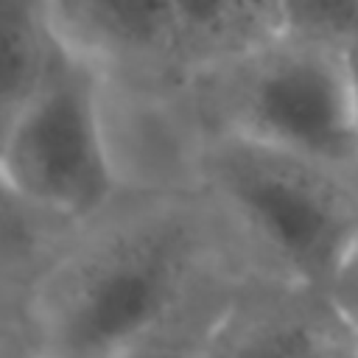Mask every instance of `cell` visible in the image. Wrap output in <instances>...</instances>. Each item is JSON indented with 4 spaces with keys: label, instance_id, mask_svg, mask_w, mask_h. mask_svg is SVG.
Returning <instances> with one entry per match:
<instances>
[{
    "label": "cell",
    "instance_id": "obj_1",
    "mask_svg": "<svg viewBox=\"0 0 358 358\" xmlns=\"http://www.w3.org/2000/svg\"><path fill=\"white\" fill-rule=\"evenodd\" d=\"M249 274L199 187L120 190L76 227L25 310L0 319V355L115 358L218 310Z\"/></svg>",
    "mask_w": 358,
    "mask_h": 358
},
{
    "label": "cell",
    "instance_id": "obj_2",
    "mask_svg": "<svg viewBox=\"0 0 358 358\" xmlns=\"http://www.w3.org/2000/svg\"><path fill=\"white\" fill-rule=\"evenodd\" d=\"M199 190L260 277L330 291L358 238V176L229 131L207 134Z\"/></svg>",
    "mask_w": 358,
    "mask_h": 358
},
{
    "label": "cell",
    "instance_id": "obj_3",
    "mask_svg": "<svg viewBox=\"0 0 358 358\" xmlns=\"http://www.w3.org/2000/svg\"><path fill=\"white\" fill-rule=\"evenodd\" d=\"M210 131L294 151L358 176V109L350 50L277 34L187 84Z\"/></svg>",
    "mask_w": 358,
    "mask_h": 358
},
{
    "label": "cell",
    "instance_id": "obj_4",
    "mask_svg": "<svg viewBox=\"0 0 358 358\" xmlns=\"http://www.w3.org/2000/svg\"><path fill=\"white\" fill-rule=\"evenodd\" d=\"M3 187L73 221L109 207L120 182L101 117V73L62 39L36 92L0 120Z\"/></svg>",
    "mask_w": 358,
    "mask_h": 358
},
{
    "label": "cell",
    "instance_id": "obj_5",
    "mask_svg": "<svg viewBox=\"0 0 358 358\" xmlns=\"http://www.w3.org/2000/svg\"><path fill=\"white\" fill-rule=\"evenodd\" d=\"M358 327L324 288L249 274L213 322L201 358H350Z\"/></svg>",
    "mask_w": 358,
    "mask_h": 358
},
{
    "label": "cell",
    "instance_id": "obj_6",
    "mask_svg": "<svg viewBox=\"0 0 358 358\" xmlns=\"http://www.w3.org/2000/svg\"><path fill=\"white\" fill-rule=\"evenodd\" d=\"M101 117L120 190H193L210 129L187 87L101 76Z\"/></svg>",
    "mask_w": 358,
    "mask_h": 358
},
{
    "label": "cell",
    "instance_id": "obj_7",
    "mask_svg": "<svg viewBox=\"0 0 358 358\" xmlns=\"http://www.w3.org/2000/svg\"><path fill=\"white\" fill-rule=\"evenodd\" d=\"M59 39L103 78L187 87L193 78L171 0H48Z\"/></svg>",
    "mask_w": 358,
    "mask_h": 358
},
{
    "label": "cell",
    "instance_id": "obj_8",
    "mask_svg": "<svg viewBox=\"0 0 358 358\" xmlns=\"http://www.w3.org/2000/svg\"><path fill=\"white\" fill-rule=\"evenodd\" d=\"M11 187H3V224H0V319L17 316L31 302L39 282L67 249L76 227Z\"/></svg>",
    "mask_w": 358,
    "mask_h": 358
},
{
    "label": "cell",
    "instance_id": "obj_9",
    "mask_svg": "<svg viewBox=\"0 0 358 358\" xmlns=\"http://www.w3.org/2000/svg\"><path fill=\"white\" fill-rule=\"evenodd\" d=\"M193 76L282 34L277 0H171Z\"/></svg>",
    "mask_w": 358,
    "mask_h": 358
},
{
    "label": "cell",
    "instance_id": "obj_10",
    "mask_svg": "<svg viewBox=\"0 0 358 358\" xmlns=\"http://www.w3.org/2000/svg\"><path fill=\"white\" fill-rule=\"evenodd\" d=\"M0 39H3L0 120H6L36 92L56 56L59 34L53 28L48 0H0Z\"/></svg>",
    "mask_w": 358,
    "mask_h": 358
},
{
    "label": "cell",
    "instance_id": "obj_11",
    "mask_svg": "<svg viewBox=\"0 0 358 358\" xmlns=\"http://www.w3.org/2000/svg\"><path fill=\"white\" fill-rule=\"evenodd\" d=\"M282 31L338 48L358 42V0H277Z\"/></svg>",
    "mask_w": 358,
    "mask_h": 358
},
{
    "label": "cell",
    "instance_id": "obj_12",
    "mask_svg": "<svg viewBox=\"0 0 358 358\" xmlns=\"http://www.w3.org/2000/svg\"><path fill=\"white\" fill-rule=\"evenodd\" d=\"M229 302V299H227ZM224 310V305L218 310H210L204 316H196L168 333H159L157 338L123 352V355H115V358H201V344L213 327V322L218 319V313Z\"/></svg>",
    "mask_w": 358,
    "mask_h": 358
},
{
    "label": "cell",
    "instance_id": "obj_13",
    "mask_svg": "<svg viewBox=\"0 0 358 358\" xmlns=\"http://www.w3.org/2000/svg\"><path fill=\"white\" fill-rule=\"evenodd\" d=\"M330 294L341 305V310L352 319V324L358 327V238H355L347 260L341 263V268L330 285Z\"/></svg>",
    "mask_w": 358,
    "mask_h": 358
},
{
    "label": "cell",
    "instance_id": "obj_14",
    "mask_svg": "<svg viewBox=\"0 0 358 358\" xmlns=\"http://www.w3.org/2000/svg\"><path fill=\"white\" fill-rule=\"evenodd\" d=\"M350 64H352V84H355V109H358V42L350 48Z\"/></svg>",
    "mask_w": 358,
    "mask_h": 358
},
{
    "label": "cell",
    "instance_id": "obj_15",
    "mask_svg": "<svg viewBox=\"0 0 358 358\" xmlns=\"http://www.w3.org/2000/svg\"><path fill=\"white\" fill-rule=\"evenodd\" d=\"M350 358H358V344H355V350H352V355Z\"/></svg>",
    "mask_w": 358,
    "mask_h": 358
}]
</instances>
